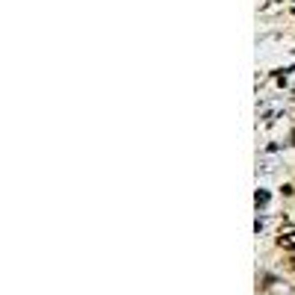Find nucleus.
<instances>
[{
    "mask_svg": "<svg viewBox=\"0 0 295 295\" xmlns=\"http://www.w3.org/2000/svg\"><path fill=\"white\" fill-rule=\"evenodd\" d=\"M278 245L287 248V251H293L295 248V228H281V233H278Z\"/></svg>",
    "mask_w": 295,
    "mask_h": 295,
    "instance_id": "1",
    "label": "nucleus"
},
{
    "mask_svg": "<svg viewBox=\"0 0 295 295\" xmlns=\"http://www.w3.org/2000/svg\"><path fill=\"white\" fill-rule=\"evenodd\" d=\"M254 201H257V207H266V204H269V192H257V195H254Z\"/></svg>",
    "mask_w": 295,
    "mask_h": 295,
    "instance_id": "2",
    "label": "nucleus"
},
{
    "mask_svg": "<svg viewBox=\"0 0 295 295\" xmlns=\"http://www.w3.org/2000/svg\"><path fill=\"white\" fill-rule=\"evenodd\" d=\"M290 269H293V272H295V257H293V260H290Z\"/></svg>",
    "mask_w": 295,
    "mask_h": 295,
    "instance_id": "3",
    "label": "nucleus"
}]
</instances>
